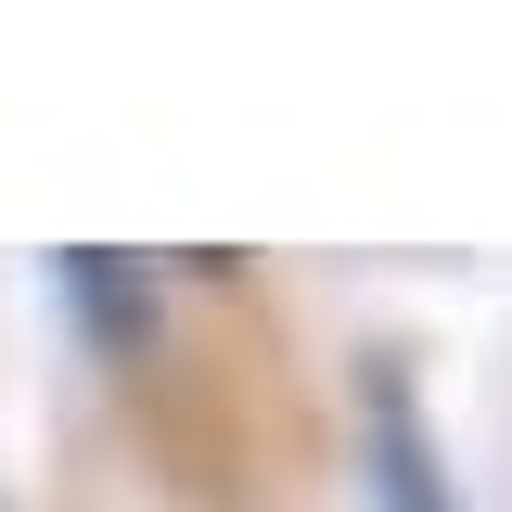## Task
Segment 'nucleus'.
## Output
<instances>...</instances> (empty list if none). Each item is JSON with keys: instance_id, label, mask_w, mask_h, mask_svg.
Segmentation results:
<instances>
[{"instance_id": "nucleus-2", "label": "nucleus", "mask_w": 512, "mask_h": 512, "mask_svg": "<svg viewBox=\"0 0 512 512\" xmlns=\"http://www.w3.org/2000/svg\"><path fill=\"white\" fill-rule=\"evenodd\" d=\"M346 474H359V512H474L436 410L410 384V359H372L359 372V448H346Z\"/></svg>"}, {"instance_id": "nucleus-1", "label": "nucleus", "mask_w": 512, "mask_h": 512, "mask_svg": "<svg viewBox=\"0 0 512 512\" xmlns=\"http://www.w3.org/2000/svg\"><path fill=\"white\" fill-rule=\"evenodd\" d=\"M52 320L77 333L90 372H154L167 359V256L141 244H52Z\"/></svg>"}]
</instances>
